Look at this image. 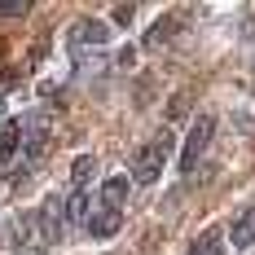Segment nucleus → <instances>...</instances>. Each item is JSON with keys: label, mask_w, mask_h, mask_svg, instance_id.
I'll use <instances>...</instances> for the list:
<instances>
[{"label": "nucleus", "mask_w": 255, "mask_h": 255, "mask_svg": "<svg viewBox=\"0 0 255 255\" xmlns=\"http://www.w3.org/2000/svg\"><path fill=\"white\" fill-rule=\"evenodd\" d=\"M18 136H22V124H18V119H4V124H0V163H9V158H13Z\"/></svg>", "instance_id": "9"}, {"label": "nucleus", "mask_w": 255, "mask_h": 255, "mask_svg": "<svg viewBox=\"0 0 255 255\" xmlns=\"http://www.w3.org/2000/svg\"><path fill=\"white\" fill-rule=\"evenodd\" d=\"M167 31H172V18H163V22H154V26H150V44H167V40H172Z\"/></svg>", "instance_id": "11"}, {"label": "nucleus", "mask_w": 255, "mask_h": 255, "mask_svg": "<svg viewBox=\"0 0 255 255\" xmlns=\"http://www.w3.org/2000/svg\"><path fill=\"white\" fill-rule=\"evenodd\" d=\"M22 141H26V163H40L49 154V141H53L49 119H31V128L22 132Z\"/></svg>", "instance_id": "4"}, {"label": "nucleus", "mask_w": 255, "mask_h": 255, "mask_svg": "<svg viewBox=\"0 0 255 255\" xmlns=\"http://www.w3.org/2000/svg\"><path fill=\"white\" fill-rule=\"evenodd\" d=\"M229 238H233V247H238V251H251V247H255V207H247V211L233 220Z\"/></svg>", "instance_id": "7"}, {"label": "nucleus", "mask_w": 255, "mask_h": 255, "mask_svg": "<svg viewBox=\"0 0 255 255\" xmlns=\"http://www.w3.org/2000/svg\"><path fill=\"white\" fill-rule=\"evenodd\" d=\"M194 255H225V247H220V238H216V233H207L203 247H194Z\"/></svg>", "instance_id": "12"}, {"label": "nucleus", "mask_w": 255, "mask_h": 255, "mask_svg": "<svg viewBox=\"0 0 255 255\" xmlns=\"http://www.w3.org/2000/svg\"><path fill=\"white\" fill-rule=\"evenodd\" d=\"M88 220H93V198H88V189H75V194L66 198V225L88 229Z\"/></svg>", "instance_id": "6"}, {"label": "nucleus", "mask_w": 255, "mask_h": 255, "mask_svg": "<svg viewBox=\"0 0 255 255\" xmlns=\"http://www.w3.org/2000/svg\"><path fill=\"white\" fill-rule=\"evenodd\" d=\"M119 225H124V211H106V207H102V211L88 220V233H93V238H115Z\"/></svg>", "instance_id": "8"}, {"label": "nucleus", "mask_w": 255, "mask_h": 255, "mask_svg": "<svg viewBox=\"0 0 255 255\" xmlns=\"http://www.w3.org/2000/svg\"><path fill=\"white\" fill-rule=\"evenodd\" d=\"M26 0H0V18H22Z\"/></svg>", "instance_id": "13"}, {"label": "nucleus", "mask_w": 255, "mask_h": 255, "mask_svg": "<svg viewBox=\"0 0 255 255\" xmlns=\"http://www.w3.org/2000/svg\"><path fill=\"white\" fill-rule=\"evenodd\" d=\"M88 172H93V154H79V158H75V167H71V180H75V189H84Z\"/></svg>", "instance_id": "10"}, {"label": "nucleus", "mask_w": 255, "mask_h": 255, "mask_svg": "<svg viewBox=\"0 0 255 255\" xmlns=\"http://www.w3.org/2000/svg\"><path fill=\"white\" fill-rule=\"evenodd\" d=\"M172 150H176V141H172V132L163 128L158 136H150L141 150L132 154V180H136V185H154V180L163 176V167H167Z\"/></svg>", "instance_id": "1"}, {"label": "nucleus", "mask_w": 255, "mask_h": 255, "mask_svg": "<svg viewBox=\"0 0 255 255\" xmlns=\"http://www.w3.org/2000/svg\"><path fill=\"white\" fill-rule=\"evenodd\" d=\"M128 194H132V180H128V176H110L102 185V207H106V211H124Z\"/></svg>", "instance_id": "5"}, {"label": "nucleus", "mask_w": 255, "mask_h": 255, "mask_svg": "<svg viewBox=\"0 0 255 255\" xmlns=\"http://www.w3.org/2000/svg\"><path fill=\"white\" fill-rule=\"evenodd\" d=\"M110 44V26L102 22V18H79L75 26H71V35H66V49L75 53L79 62L88 57V49H106Z\"/></svg>", "instance_id": "2"}, {"label": "nucleus", "mask_w": 255, "mask_h": 255, "mask_svg": "<svg viewBox=\"0 0 255 255\" xmlns=\"http://www.w3.org/2000/svg\"><path fill=\"white\" fill-rule=\"evenodd\" d=\"M211 132H216V119H211V115H198L194 128H189V136H185V150H180V172H185V176H194L198 158H203L207 145H211Z\"/></svg>", "instance_id": "3"}]
</instances>
